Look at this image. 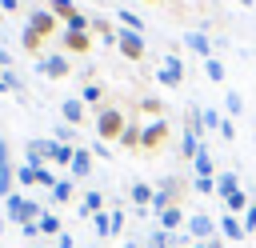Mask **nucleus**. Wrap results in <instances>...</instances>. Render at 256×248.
I'll return each mask as SVG.
<instances>
[{
	"label": "nucleus",
	"mask_w": 256,
	"mask_h": 248,
	"mask_svg": "<svg viewBox=\"0 0 256 248\" xmlns=\"http://www.w3.org/2000/svg\"><path fill=\"white\" fill-rule=\"evenodd\" d=\"M20 44H24L28 52H40V48H44V36H40L36 28H24V36H20Z\"/></svg>",
	"instance_id": "72a5a7b5"
},
{
	"label": "nucleus",
	"mask_w": 256,
	"mask_h": 248,
	"mask_svg": "<svg viewBox=\"0 0 256 248\" xmlns=\"http://www.w3.org/2000/svg\"><path fill=\"white\" fill-rule=\"evenodd\" d=\"M60 44H64L68 52H88V48H92V36H88V32H68V28H64V32H60Z\"/></svg>",
	"instance_id": "dca6fc26"
},
{
	"label": "nucleus",
	"mask_w": 256,
	"mask_h": 248,
	"mask_svg": "<svg viewBox=\"0 0 256 248\" xmlns=\"http://www.w3.org/2000/svg\"><path fill=\"white\" fill-rule=\"evenodd\" d=\"M36 224H40V236H60V232H64V224H60V216H56V212H44Z\"/></svg>",
	"instance_id": "4be33fe9"
},
{
	"label": "nucleus",
	"mask_w": 256,
	"mask_h": 248,
	"mask_svg": "<svg viewBox=\"0 0 256 248\" xmlns=\"http://www.w3.org/2000/svg\"><path fill=\"white\" fill-rule=\"evenodd\" d=\"M0 236H4V216H0Z\"/></svg>",
	"instance_id": "6e6d98bb"
},
{
	"label": "nucleus",
	"mask_w": 256,
	"mask_h": 248,
	"mask_svg": "<svg viewBox=\"0 0 256 248\" xmlns=\"http://www.w3.org/2000/svg\"><path fill=\"white\" fill-rule=\"evenodd\" d=\"M20 8V0H0V12H16Z\"/></svg>",
	"instance_id": "09e8293b"
},
{
	"label": "nucleus",
	"mask_w": 256,
	"mask_h": 248,
	"mask_svg": "<svg viewBox=\"0 0 256 248\" xmlns=\"http://www.w3.org/2000/svg\"><path fill=\"white\" fill-rule=\"evenodd\" d=\"M80 100H84V104H96V108H104V88H100V84H84Z\"/></svg>",
	"instance_id": "c85d7f7f"
},
{
	"label": "nucleus",
	"mask_w": 256,
	"mask_h": 248,
	"mask_svg": "<svg viewBox=\"0 0 256 248\" xmlns=\"http://www.w3.org/2000/svg\"><path fill=\"white\" fill-rule=\"evenodd\" d=\"M0 92H8V84H4V68H0Z\"/></svg>",
	"instance_id": "603ef678"
},
{
	"label": "nucleus",
	"mask_w": 256,
	"mask_h": 248,
	"mask_svg": "<svg viewBox=\"0 0 256 248\" xmlns=\"http://www.w3.org/2000/svg\"><path fill=\"white\" fill-rule=\"evenodd\" d=\"M52 148H56L52 136H48V140H28V144H24V164H44V160H52Z\"/></svg>",
	"instance_id": "9b49d317"
},
{
	"label": "nucleus",
	"mask_w": 256,
	"mask_h": 248,
	"mask_svg": "<svg viewBox=\"0 0 256 248\" xmlns=\"http://www.w3.org/2000/svg\"><path fill=\"white\" fill-rule=\"evenodd\" d=\"M220 236H224V240H244V236H248V232H244V220L232 216V212H224V216H220Z\"/></svg>",
	"instance_id": "2eb2a0df"
},
{
	"label": "nucleus",
	"mask_w": 256,
	"mask_h": 248,
	"mask_svg": "<svg viewBox=\"0 0 256 248\" xmlns=\"http://www.w3.org/2000/svg\"><path fill=\"white\" fill-rule=\"evenodd\" d=\"M184 224H188V220H184L180 204H172V208L160 212V228H164V232H184Z\"/></svg>",
	"instance_id": "a211bd4d"
},
{
	"label": "nucleus",
	"mask_w": 256,
	"mask_h": 248,
	"mask_svg": "<svg viewBox=\"0 0 256 248\" xmlns=\"http://www.w3.org/2000/svg\"><path fill=\"white\" fill-rule=\"evenodd\" d=\"M136 108H140V116H152V120H160V100H156V96H144Z\"/></svg>",
	"instance_id": "c9c22d12"
},
{
	"label": "nucleus",
	"mask_w": 256,
	"mask_h": 248,
	"mask_svg": "<svg viewBox=\"0 0 256 248\" xmlns=\"http://www.w3.org/2000/svg\"><path fill=\"white\" fill-rule=\"evenodd\" d=\"M20 232H24V240H36L40 236V224H20Z\"/></svg>",
	"instance_id": "c03bdc74"
},
{
	"label": "nucleus",
	"mask_w": 256,
	"mask_h": 248,
	"mask_svg": "<svg viewBox=\"0 0 256 248\" xmlns=\"http://www.w3.org/2000/svg\"><path fill=\"white\" fill-rule=\"evenodd\" d=\"M92 172V148L76 144V156H72V180H84Z\"/></svg>",
	"instance_id": "ddd939ff"
},
{
	"label": "nucleus",
	"mask_w": 256,
	"mask_h": 248,
	"mask_svg": "<svg viewBox=\"0 0 256 248\" xmlns=\"http://www.w3.org/2000/svg\"><path fill=\"white\" fill-rule=\"evenodd\" d=\"M240 220H244V232H256V204H248V212Z\"/></svg>",
	"instance_id": "79ce46f5"
},
{
	"label": "nucleus",
	"mask_w": 256,
	"mask_h": 248,
	"mask_svg": "<svg viewBox=\"0 0 256 248\" xmlns=\"http://www.w3.org/2000/svg\"><path fill=\"white\" fill-rule=\"evenodd\" d=\"M36 72L48 76V80H60V76H68V56L64 52H48V56H40Z\"/></svg>",
	"instance_id": "1a4fd4ad"
},
{
	"label": "nucleus",
	"mask_w": 256,
	"mask_h": 248,
	"mask_svg": "<svg viewBox=\"0 0 256 248\" xmlns=\"http://www.w3.org/2000/svg\"><path fill=\"white\" fill-rule=\"evenodd\" d=\"M240 108H244V100H240V92H228V96H224V112H228V116H236Z\"/></svg>",
	"instance_id": "a19ab883"
},
{
	"label": "nucleus",
	"mask_w": 256,
	"mask_h": 248,
	"mask_svg": "<svg viewBox=\"0 0 256 248\" xmlns=\"http://www.w3.org/2000/svg\"><path fill=\"white\" fill-rule=\"evenodd\" d=\"M72 156H76V144H56L52 148V164H68L72 168Z\"/></svg>",
	"instance_id": "c756f323"
},
{
	"label": "nucleus",
	"mask_w": 256,
	"mask_h": 248,
	"mask_svg": "<svg viewBox=\"0 0 256 248\" xmlns=\"http://www.w3.org/2000/svg\"><path fill=\"white\" fill-rule=\"evenodd\" d=\"M16 168H12V148H8V140H0V196H12L16 188Z\"/></svg>",
	"instance_id": "6e6552de"
},
{
	"label": "nucleus",
	"mask_w": 256,
	"mask_h": 248,
	"mask_svg": "<svg viewBox=\"0 0 256 248\" xmlns=\"http://www.w3.org/2000/svg\"><path fill=\"white\" fill-rule=\"evenodd\" d=\"M192 188H196L200 196H216V176H196Z\"/></svg>",
	"instance_id": "4c0bfd02"
},
{
	"label": "nucleus",
	"mask_w": 256,
	"mask_h": 248,
	"mask_svg": "<svg viewBox=\"0 0 256 248\" xmlns=\"http://www.w3.org/2000/svg\"><path fill=\"white\" fill-rule=\"evenodd\" d=\"M144 248H172V232H164V228H152V232L144 236Z\"/></svg>",
	"instance_id": "b1692460"
},
{
	"label": "nucleus",
	"mask_w": 256,
	"mask_h": 248,
	"mask_svg": "<svg viewBox=\"0 0 256 248\" xmlns=\"http://www.w3.org/2000/svg\"><path fill=\"white\" fill-rule=\"evenodd\" d=\"M168 136H172V128H168V120H164V116H160V120H144L140 152H160V148L168 144Z\"/></svg>",
	"instance_id": "7ed1b4c3"
},
{
	"label": "nucleus",
	"mask_w": 256,
	"mask_h": 248,
	"mask_svg": "<svg viewBox=\"0 0 256 248\" xmlns=\"http://www.w3.org/2000/svg\"><path fill=\"white\" fill-rule=\"evenodd\" d=\"M36 168H40V164H20V168H16V184H20V188H32V184H36Z\"/></svg>",
	"instance_id": "7c9ffc66"
},
{
	"label": "nucleus",
	"mask_w": 256,
	"mask_h": 248,
	"mask_svg": "<svg viewBox=\"0 0 256 248\" xmlns=\"http://www.w3.org/2000/svg\"><path fill=\"white\" fill-rule=\"evenodd\" d=\"M116 20H120L124 28H132V32H144V20H140L136 12H116Z\"/></svg>",
	"instance_id": "58836bf2"
},
{
	"label": "nucleus",
	"mask_w": 256,
	"mask_h": 248,
	"mask_svg": "<svg viewBox=\"0 0 256 248\" xmlns=\"http://www.w3.org/2000/svg\"><path fill=\"white\" fill-rule=\"evenodd\" d=\"M116 48L128 56V60H144V32H132V28H116Z\"/></svg>",
	"instance_id": "39448f33"
},
{
	"label": "nucleus",
	"mask_w": 256,
	"mask_h": 248,
	"mask_svg": "<svg viewBox=\"0 0 256 248\" xmlns=\"http://www.w3.org/2000/svg\"><path fill=\"white\" fill-rule=\"evenodd\" d=\"M52 140H56V144H72V140H76V128H72V124H56V128H52Z\"/></svg>",
	"instance_id": "e433bc0d"
},
{
	"label": "nucleus",
	"mask_w": 256,
	"mask_h": 248,
	"mask_svg": "<svg viewBox=\"0 0 256 248\" xmlns=\"http://www.w3.org/2000/svg\"><path fill=\"white\" fill-rule=\"evenodd\" d=\"M56 180H60V176H56L48 164H40V168H36V184H40V188H48V192H52V188H56Z\"/></svg>",
	"instance_id": "f704fd0d"
},
{
	"label": "nucleus",
	"mask_w": 256,
	"mask_h": 248,
	"mask_svg": "<svg viewBox=\"0 0 256 248\" xmlns=\"http://www.w3.org/2000/svg\"><path fill=\"white\" fill-rule=\"evenodd\" d=\"M92 224H96V236H100V240H108V236H112V212H96V216H92Z\"/></svg>",
	"instance_id": "2f4dec72"
},
{
	"label": "nucleus",
	"mask_w": 256,
	"mask_h": 248,
	"mask_svg": "<svg viewBox=\"0 0 256 248\" xmlns=\"http://www.w3.org/2000/svg\"><path fill=\"white\" fill-rule=\"evenodd\" d=\"M44 8H48L52 16H64V20L76 12V4H72V0H44Z\"/></svg>",
	"instance_id": "473e14b6"
},
{
	"label": "nucleus",
	"mask_w": 256,
	"mask_h": 248,
	"mask_svg": "<svg viewBox=\"0 0 256 248\" xmlns=\"http://www.w3.org/2000/svg\"><path fill=\"white\" fill-rule=\"evenodd\" d=\"M72 192H76V180H72V176H60V180H56V188L48 192V200H52V204H68V200H72Z\"/></svg>",
	"instance_id": "6ab92c4d"
},
{
	"label": "nucleus",
	"mask_w": 256,
	"mask_h": 248,
	"mask_svg": "<svg viewBox=\"0 0 256 248\" xmlns=\"http://www.w3.org/2000/svg\"><path fill=\"white\" fill-rule=\"evenodd\" d=\"M144 4H152V0H144Z\"/></svg>",
	"instance_id": "4d7b16f0"
},
{
	"label": "nucleus",
	"mask_w": 256,
	"mask_h": 248,
	"mask_svg": "<svg viewBox=\"0 0 256 248\" xmlns=\"http://www.w3.org/2000/svg\"><path fill=\"white\" fill-rule=\"evenodd\" d=\"M232 192H240V180H236V172H220V176H216V196H220V200H228Z\"/></svg>",
	"instance_id": "412c9836"
},
{
	"label": "nucleus",
	"mask_w": 256,
	"mask_h": 248,
	"mask_svg": "<svg viewBox=\"0 0 256 248\" xmlns=\"http://www.w3.org/2000/svg\"><path fill=\"white\" fill-rule=\"evenodd\" d=\"M0 68H12V56H8L4 48H0Z\"/></svg>",
	"instance_id": "8fccbe9b"
},
{
	"label": "nucleus",
	"mask_w": 256,
	"mask_h": 248,
	"mask_svg": "<svg viewBox=\"0 0 256 248\" xmlns=\"http://www.w3.org/2000/svg\"><path fill=\"white\" fill-rule=\"evenodd\" d=\"M128 128V116L116 108V104H104V108H96V136L104 140V144H112V140H120V132Z\"/></svg>",
	"instance_id": "f257e3e1"
},
{
	"label": "nucleus",
	"mask_w": 256,
	"mask_h": 248,
	"mask_svg": "<svg viewBox=\"0 0 256 248\" xmlns=\"http://www.w3.org/2000/svg\"><path fill=\"white\" fill-rule=\"evenodd\" d=\"M184 44H188L192 52H200V56L208 60V36H204V32H188V36H184Z\"/></svg>",
	"instance_id": "cd10ccee"
},
{
	"label": "nucleus",
	"mask_w": 256,
	"mask_h": 248,
	"mask_svg": "<svg viewBox=\"0 0 256 248\" xmlns=\"http://www.w3.org/2000/svg\"><path fill=\"white\" fill-rule=\"evenodd\" d=\"M120 232H124V212L112 208V236H120Z\"/></svg>",
	"instance_id": "37998d69"
},
{
	"label": "nucleus",
	"mask_w": 256,
	"mask_h": 248,
	"mask_svg": "<svg viewBox=\"0 0 256 248\" xmlns=\"http://www.w3.org/2000/svg\"><path fill=\"white\" fill-rule=\"evenodd\" d=\"M220 136H224V140H232V136H236V128H232V120H228V116H224V124H220Z\"/></svg>",
	"instance_id": "a18cd8bd"
},
{
	"label": "nucleus",
	"mask_w": 256,
	"mask_h": 248,
	"mask_svg": "<svg viewBox=\"0 0 256 248\" xmlns=\"http://www.w3.org/2000/svg\"><path fill=\"white\" fill-rule=\"evenodd\" d=\"M192 248H208V244H204V240H196V244H192Z\"/></svg>",
	"instance_id": "864d4df0"
},
{
	"label": "nucleus",
	"mask_w": 256,
	"mask_h": 248,
	"mask_svg": "<svg viewBox=\"0 0 256 248\" xmlns=\"http://www.w3.org/2000/svg\"><path fill=\"white\" fill-rule=\"evenodd\" d=\"M232 4H252V0H232Z\"/></svg>",
	"instance_id": "5fc2aeb1"
},
{
	"label": "nucleus",
	"mask_w": 256,
	"mask_h": 248,
	"mask_svg": "<svg viewBox=\"0 0 256 248\" xmlns=\"http://www.w3.org/2000/svg\"><path fill=\"white\" fill-rule=\"evenodd\" d=\"M140 132H144V124H132V120H128V128L120 132V140H116V144H120V148H128V152H140Z\"/></svg>",
	"instance_id": "aec40b11"
},
{
	"label": "nucleus",
	"mask_w": 256,
	"mask_h": 248,
	"mask_svg": "<svg viewBox=\"0 0 256 248\" xmlns=\"http://www.w3.org/2000/svg\"><path fill=\"white\" fill-rule=\"evenodd\" d=\"M152 196H156V188H152V184H144V180H136V184L128 188V200L136 204V212H144V208L152 204Z\"/></svg>",
	"instance_id": "4468645a"
},
{
	"label": "nucleus",
	"mask_w": 256,
	"mask_h": 248,
	"mask_svg": "<svg viewBox=\"0 0 256 248\" xmlns=\"http://www.w3.org/2000/svg\"><path fill=\"white\" fill-rule=\"evenodd\" d=\"M180 192H184V188H180V180H176V176H168V180H160V188H156V196H152V204H148V208L160 216L164 208L180 204Z\"/></svg>",
	"instance_id": "20e7f679"
},
{
	"label": "nucleus",
	"mask_w": 256,
	"mask_h": 248,
	"mask_svg": "<svg viewBox=\"0 0 256 248\" xmlns=\"http://www.w3.org/2000/svg\"><path fill=\"white\" fill-rule=\"evenodd\" d=\"M64 28H68V32H92V16H84V12H72V16L64 20Z\"/></svg>",
	"instance_id": "393cba45"
},
{
	"label": "nucleus",
	"mask_w": 256,
	"mask_h": 248,
	"mask_svg": "<svg viewBox=\"0 0 256 248\" xmlns=\"http://www.w3.org/2000/svg\"><path fill=\"white\" fill-rule=\"evenodd\" d=\"M184 232L192 236V240H212L216 232H220V224L208 216V212H196V216H188V224H184Z\"/></svg>",
	"instance_id": "423d86ee"
},
{
	"label": "nucleus",
	"mask_w": 256,
	"mask_h": 248,
	"mask_svg": "<svg viewBox=\"0 0 256 248\" xmlns=\"http://www.w3.org/2000/svg\"><path fill=\"white\" fill-rule=\"evenodd\" d=\"M192 168H196V176H212V152H208V144L196 152V160H192Z\"/></svg>",
	"instance_id": "bb28decb"
},
{
	"label": "nucleus",
	"mask_w": 256,
	"mask_h": 248,
	"mask_svg": "<svg viewBox=\"0 0 256 248\" xmlns=\"http://www.w3.org/2000/svg\"><path fill=\"white\" fill-rule=\"evenodd\" d=\"M80 220H92L96 212H104V192H84V200H80Z\"/></svg>",
	"instance_id": "f3484780"
},
{
	"label": "nucleus",
	"mask_w": 256,
	"mask_h": 248,
	"mask_svg": "<svg viewBox=\"0 0 256 248\" xmlns=\"http://www.w3.org/2000/svg\"><path fill=\"white\" fill-rule=\"evenodd\" d=\"M124 248H140V240H124Z\"/></svg>",
	"instance_id": "3c124183"
},
{
	"label": "nucleus",
	"mask_w": 256,
	"mask_h": 248,
	"mask_svg": "<svg viewBox=\"0 0 256 248\" xmlns=\"http://www.w3.org/2000/svg\"><path fill=\"white\" fill-rule=\"evenodd\" d=\"M40 216H44V208H40L36 200H28V196H20V192L4 196V220H16V224H36Z\"/></svg>",
	"instance_id": "f03ea898"
},
{
	"label": "nucleus",
	"mask_w": 256,
	"mask_h": 248,
	"mask_svg": "<svg viewBox=\"0 0 256 248\" xmlns=\"http://www.w3.org/2000/svg\"><path fill=\"white\" fill-rule=\"evenodd\" d=\"M224 212H232V216H244V212H248V196H244V188L232 192V196L224 200Z\"/></svg>",
	"instance_id": "5701e85b"
},
{
	"label": "nucleus",
	"mask_w": 256,
	"mask_h": 248,
	"mask_svg": "<svg viewBox=\"0 0 256 248\" xmlns=\"http://www.w3.org/2000/svg\"><path fill=\"white\" fill-rule=\"evenodd\" d=\"M56 248H72V236H68V232H60V236H56Z\"/></svg>",
	"instance_id": "de8ad7c7"
},
{
	"label": "nucleus",
	"mask_w": 256,
	"mask_h": 248,
	"mask_svg": "<svg viewBox=\"0 0 256 248\" xmlns=\"http://www.w3.org/2000/svg\"><path fill=\"white\" fill-rule=\"evenodd\" d=\"M204 72H208V80H216V84L224 80V64H220L216 56H208V60H204Z\"/></svg>",
	"instance_id": "ea45409f"
},
{
	"label": "nucleus",
	"mask_w": 256,
	"mask_h": 248,
	"mask_svg": "<svg viewBox=\"0 0 256 248\" xmlns=\"http://www.w3.org/2000/svg\"><path fill=\"white\" fill-rule=\"evenodd\" d=\"M28 28H36L44 40H48V36H60V16H52L48 8H32V16H28Z\"/></svg>",
	"instance_id": "0eeeda50"
},
{
	"label": "nucleus",
	"mask_w": 256,
	"mask_h": 248,
	"mask_svg": "<svg viewBox=\"0 0 256 248\" xmlns=\"http://www.w3.org/2000/svg\"><path fill=\"white\" fill-rule=\"evenodd\" d=\"M92 156H112V152H108V144H104V140H96V144H92Z\"/></svg>",
	"instance_id": "49530a36"
},
{
	"label": "nucleus",
	"mask_w": 256,
	"mask_h": 248,
	"mask_svg": "<svg viewBox=\"0 0 256 248\" xmlns=\"http://www.w3.org/2000/svg\"><path fill=\"white\" fill-rule=\"evenodd\" d=\"M200 124H204V132H220V124H224V116H220L216 108H200Z\"/></svg>",
	"instance_id": "a878e982"
},
{
	"label": "nucleus",
	"mask_w": 256,
	"mask_h": 248,
	"mask_svg": "<svg viewBox=\"0 0 256 248\" xmlns=\"http://www.w3.org/2000/svg\"><path fill=\"white\" fill-rule=\"evenodd\" d=\"M84 112H88V104H84L80 96H72V100H64V104H60V116H64V124H72V128H80V124H84Z\"/></svg>",
	"instance_id": "f8f14e48"
},
{
	"label": "nucleus",
	"mask_w": 256,
	"mask_h": 248,
	"mask_svg": "<svg viewBox=\"0 0 256 248\" xmlns=\"http://www.w3.org/2000/svg\"><path fill=\"white\" fill-rule=\"evenodd\" d=\"M156 80H160L164 88H176V84L184 80V64H180V56H164V64H160Z\"/></svg>",
	"instance_id": "9d476101"
}]
</instances>
